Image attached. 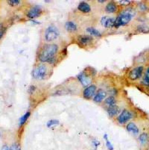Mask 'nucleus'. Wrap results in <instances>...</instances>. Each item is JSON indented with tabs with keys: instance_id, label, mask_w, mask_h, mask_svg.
<instances>
[{
	"instance_id": "4468645a",
	"label": "nucleus",
	"mask_w": 149,
	"mask_h": 150,
	"mask_svg": "<svg viewBox=\"0 0 149 150\" xmlns=\"http://www.w3.org/2000/svg\"><path fill=\"white\" fill-rule=\"evenodd\" d=\"M127 130L130 133L134 134V135H136V134L139 133V128L136 126L135 123H130L127 125V127H126Z\"/></svg>"
},
{
	"instance_id": "5701e85b",
	"label": "nucleus",
	"mask_w": 149,
	"mask_h": 150,
	"mask_svg": "<svg viewBox=\"0 0 149 150\" xmlns=\"http://www.w3.org/2000/svg\"><path fill=\"white\" fill-rule=\"evenodd\" d=\"M105 103H106L107 105H109V106L114 105L116 103L115 98L113 97V96H110V97H108L107 99H106V100H105Z\"/></svg>"
},
{
	"instance_id": "423d86ee",
	"label": "nucleus",
	"mask_w": 149,
	"mask_h": 150,
	"mask_svg": "<svg viewBox=\"0 0 149 150\" xmlns=\"http://www.w3.org/2000/svg\"><path fill=\"white\" fill-rule=\"evenodd\" d=\"M131 117H132V114L127 110H124L120 114V115L118 116L117 120L119 123L123 124V123H127L129 120L131 119Z\"/></svg>"
},
{
	"instance_id": "412c9836",
	"label": "nucleus",
	"mask_w": 149,
	"mask_h": 150,
	"mask_svg": "<svg viewBox=\"0 0 149 150\" xmlns=\"http://www.w3.org/2000/svg\"><path fill=\"white\" fill-rule=\"evenodd\" d=\"M142 84L149 86V67L146 69V73H145L144 75V78H143V80H142Z\"/></svg>"
},
{
	"instance_id": "f3484780",
	"label": "nucleus",
	"mask_w": 149,
	"mask_h": 150,
	"mask_svg": "<svg viewBox=\"0 0 149 150\" xmlns=\"http://www.w3.org/2000/svg\"><path fill=\"white\" fill-rule=\"evenodd\" d=\"M117 10V6L116 5L115 2H110L106 5V8H105V11L107 12V13H115Z\"/></svg>"
},
{
	"instance_id": "cd10ccee",
	"label": "nucleus",
	"mask_w": 149,
	"mask_h": 150,
	"mask_svg": "<svg viewBox=\"0 0 149 150\" xmlns=\"http://www.w3.org/2000/svg\"><path fill=\"white\" fill-rule=\"evenodd\" d=\"M5 32V27L2 24H0V39L2 38Z\"/></svg>"
},
{
	"instance_id": "a878e982",
	"label": "nucleus",
	"mask_w": 149,
	"mask_h": 150,
	"mask_svg": "<svg viewBox=\"0 0 149 150\" xmlns=\"http://www.w3.org/2000/svg\"><path fill=\"white\" fill-rule=\"evenodd\" d=\"M9 150H21L20 146H19V143H13L11 146H10Z\"/></svg>"
},
{
	"instance_id": "7ed1b4c3",
	"label": "nucleus",
	"mask_w": 149,
	"mask_h": 150,
	"mask_svg": "<svg viewBox=\"0 0 149 150\" xmlns=\"http://www.w3.org/2000/svg\"><path fill=\"white\" fill-rule=\"evenodd\" d=\"M59 34L60 32L58 28L55 27L54 25H49L45 32V39L46 41H49V42L53 41L58 38Z\"/></svg>"
},
{
	"instance_id": "9d476101",
	"label": "nucleus",
	"mask_w": 149,
	"mask_h": 150,
	"mask_svg": "<svg viewBox=\"0 0 149 150\" xmlns=\"http://www.w3.org/2000/svg\"><path fill=\"white\" fill-rule=\"evenodd\" d=\"M78 79L85 87L88 86L89 84H90V82H91V79H90V76H88V75H86L84 72H82V73H81L78 75Z\"/></svg>"
},
{
	"instance_id": "c85d7f7f",
	"label": "nucleus",
	"mask_w": 149,
	"mask_h": 150,
	"mask_svg": "<svg viewBox=\"0 0 149 150\" xmlns=\"http://www.w3.org/2000/svg\"><path fill=\"white\" fill-rule=\"evenodd\" d=\"M119 2L122 5H127L131 2V1H125V0H122V1H119Z\"/></svg>"
},
{
	"instance_id": "f257e3e1",
	"label": "nucleus",
	"mask_w": 149,
	"mask_h": 150,
	"mask_svg": "<svg viewBox=\"0 0 149 150\" xmlns=\"http://www.w3.org/2000/svg\"><path fill=\"white\" fill-rule=\"evenodd\" d=\"M58 51L56 44H48L44 46L40 52L39 60L42 62L52 64L55 61V55Z\"/></svg>"
},
{
	"instance_id": "f03ea898",
	"label": "nucleus",
	"mask_w": 149,
	"mask_h": 150,
	"mask_svg": "<svg viewBox=\"0 0 149 150\" xmlns=\"http://www.w3.org/2000/svg\"><path fill=\"white\" fill-rule=\"evenodd\" d=\"M133 17V14L130 11H123L119 14L115 20L116 28H119L120 26H124L127 25Z\"/></svg>"
},
{
	"instance_id": "2eb2a0df",
	"label": "nucleus",
	"mask_w": 149,
	"mask_h": 150,
	"mask_svg": "<svg viewBox=\"0 0 149 150\" xmlns=\"http://www.w3.org/2000/svg\"><path fill=\"white\" fill-rule=\"evenodd\" d=\"M107 113L110 116H115L116 114L119 113V111H120V108L119 107L117 106V105H112V106H109L108 108H107Z\"/></svg>"
},
{
	"instance_id": "39448f33",
	"label": "nucleus",
	"mask_w": 149,
	"mask_h": 150,
	"mask_svg": "<svg viewBox=\"0 0 149 150\" xmlns=\"http://www.w3.org/2000/svg\"><path fill=\"white\" fill-rule=\"evenodd\" d=\"M142 72H143V67L142 66L136 67L134 68V69L130 70L128 76L129 79L132 80V81L139 79V78H141V76H142Z\"/></svg>"
},
{
	"instance_id": "4be33fe9",
	"label": "nucleus",
	"mask_w": 149,
	"mask_h": 150,
	"mask_svg": "<svg viewBox=\"0 0 149 150\" xmlns=\"http://www.w3.org/2000/svg\"><path fill=\"white\" fill-rule=\"evenodd\" d=\"M137 31L141 33H148L149 32V27L146 25H138Z\"/></svg>"
},
{
	"instance_id": "ddd939ff",
	"label": "nucleus",
	"mask_w": 149,
	"mask_h": 150,
	"mask_svg": "<svg viewBox=\"0 0 149 150\" xmlns=\"http://www.w3.org/2000/svg\"><path fill=\"white\" fill-rule=\"evenodd\" d=\"M106 96V92L103 90H99L97 92L96 94L94 96V99L93 100L96 102H101L102 100H104Z\"/></svg>"
},
{
	"instance_id": "c756f323",
	"label": "nucleus",
	"mask_w": 149,
	"mask_h": 150,
	"mask_svg": "<svg viewBox=\"0 0 149 150\" xmlns=\"http://www.w3.org/2000/svg\"><path fill=\"white\" fill-rule=\"evenodd\" d=\"M139 6L140 10L142 11H146V9H147V7H146V5H145V4H139Z\"/></svg>"
},
{
	"instance_id": "a211bd4d",
	"label": "nucleus",
	"mask_w": 149,
	"mask_h": 150,
	"mask_svg": "<svg viewBox=\"0 0 149 150\" xmlns=\"http://www.w3.org/2000/svg\"><path fill=\"white\" fill-rule=\"evenodd\" d=\"M86 31L88 32L90 34H91V35L93 36H95V37H101V35H102V34H101V32L98 30H97L96 29H95V28H87V29H86Z\"/></svg>"
},
{
	"instance_id": "dca6fc26",
	"label": "nucleus",
	"mask_w": 149,
	"mask_h": 150,
	"mask_svg": "<svg viewBox=\"0 0 149 150\" xmlns=\"http://www.w3.org/2000/svg\"><path fill=\"white\" fill-rule=\"evenodd\" d=\"M65 29L70 32H74L77 31V25L74 22H72V21H69L66 22L65 24Z\"/></svg>"
},
{
	"instance_id": "20e7f679",
	"label": "nucleus",
	"mask_w": 149,
	"mask_h": 150,
	"mask_svg": "<svg viewBox=\"0 0 149 150\" xmlns=\"http://www.w3.org/2000/svg\"><path fill=\"white\" fill-rule=\"evenodd\" d=\"M47 68L45 65H40L33 70L32 76L36 79H42L46 76Z\"/></svg>"
},
{
	"instance_id": "f8f14e48",
	"label": "nucleus",
	"mask_w": 149,
	"mask_h": 150,
	"mask_svg": "<svg viewBox=\"0 0 149 150\" xmlns=\"http://www.w3.org/2000/svg\"><path fill=\"white\" fill-rule=\"evenodd\" d=\"M78 9L80 11L84 12V13H89L91 11V8H90V5H89L87 2H81V3L78 5Z\"/></svg>"
},
{
	"instance_id": "9b49d317",
	"label": "nucleus",
	"mask_w": 149,
	"mask_h": 150,
	"mask_svg": "<svg viewBox=\"0 0 149 150\" xmlns=\"http://www.w3.org/2000/svg\"><path fill=\"white\" fill-rule=\"evenodd\" d=\"M78 41L82 45H87L93 41V37L89 35H80L78 37Z\"/></svg>"
},
{
	"instance_id": "7c9ffc66",
	"label": "nucleus",
	"mask_w": 149,
	"mask_h": 150,
	"mask_svg": "<svg viewBox=\"0 0 149 150\" xmlns=\"http://www.w3.org/2000/svg\"><path fill=\"white\" fill-rule=\"evenodd\" d=\"M9 147L7 145H5V146H2V149L1 150H9Z\"/></svg>"
},
{
	"instance_id": "393cba45",
	"label": "nucleus",
	"mask_w": 149,
	"mask_h": 150,
	"mask_svg": "<svg viewBox=\"0 0 149 150\" xmlns=\"http://www.w3.org/2000/svg\"><path fill=\"white\" fill-rule=\"evenodd\" d=\"M104 139L106 140V146H107V149H108L109 150H113V146L112 143H110V142L108 140V139H107V135H104Z\"/></svg>"
},
{
	"instance_id": "6e6552de",
	"label": "nucleus",
	"mask_w": 149,
	"mask_h": 150,
	"mask_svg": "<svg viewBox=\"0 0 149 150\" xmlns=\"http://www.w3.org/2000/svg\"><path fill=\"white\" fill-rule=\"evenodd\" d=\"M41 13H42V10H41L40 7L34 6L28 11L27 17L30 19H34L40 16Z\"/></svg>"
},
{
	"instance_id": "1a4fd4ad",
	"label": "nucleus",
	"mask_w": 149,
	"mask_h": 150,
	"mask_svg": "<svg viewBox=\"0 0 149 150\" xmlns=\"http://www.w3.org/2000/svg\"><path fill=\"white\" fill-rule=\"evenodd\" d=\"M95 91H96V87L95 85H90V86L86 87V88H85V90H84V97L86 99H90L95 95Z\"/></svg>"
},
{
	"instance_id": "b1692460",
	"label": "nucleus",
	"mask_w": 149,
	"mask_h": 150,
	"mask_svg": "<svg viewBox=\"0 0 149 150\" xmlns=\"http://www.w3.org/2000/svg\"><path fill=\"white\" fill-rule=\"evenodd\" d=\"M59 124V121L57 120H49V122L47 123V127L49 128H52V127L56 126Z\"/></svg>"
},
{
	"instance_id": "aec40b11",
	"label": "nucleus",
	"mask_w": 149,
	"mask_h": 150,
	"mask_svg": "<svg viewBox=\"0 0 149 150\" xmlns=\"http://www.w3.org/2000/svg\"><path fill=\"white\" fill-rule=\"evenodd\" d=\"M139 140L141 144H146L148 141V135L146 133L141 134L140 136L139 137Z\"/></svg>"
},
{
	"instance_id": "2f4dec72",
	"label": "nucleus",
	"mask_w": 149,
	"mask_h": 150,
	"mask_svg": "<svg viewBox=\"0 0 149 150\" xmlns=\"http://www.w3.org/2000/svg\"><path fill=\"white\" fill-rule=\"evenodd\" d=\"M98 2H104V1H98Z\"/></svg>"
},
{
	"instance_id": "0eeeda50",
	"label": "nucleus",
	"mask_w": 149,
	"mask_h": 150,
	"mask_svg": "<svg viewBox=\"0 0 149 150\" xmlns=\"http://www.w3.org/2000/svg\"><path fill=\"white\" fill-rule=\"evenodd\" d=\"M115 18L105 16L101 19V22H102V25L105 28L110 29V28H113L115 26Z\"/></svg>"
},
{
	"instance_id": "bb28decb",
	"label": "nucleus",
	"mask_w": 149,
	"mask_h": 150,
	"mask_svg": "<svg viewBox=\"0 0 149 150\" xmlns=\"http://www.w3.org/2000/svg\"><path fill=\"white\" fill-rule=\"evenodd\" d=\"M19 3H20V1H19V0H10V1H8V4L11 5V6H17Z\"/></svg>"
},
{
	"instance_id": "6ab92c4d",
	"label": "nucleus",
	"mask_w": 149,
	"mask_h": 150,
	"mask_svg": "<svg viewBox=\"0 0 149 150\" xmlns=\"http://www.w3.org/2000/svg\"><path fill=\"white\" fill-rule=\"evenodd\" d=\"M29 116H30V112L28 111L23 116H21L20 119H19V126H22V125H24V123H26L28 119H29Z\"/></svg>"
}]
</instances>
